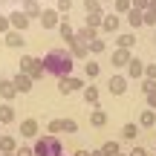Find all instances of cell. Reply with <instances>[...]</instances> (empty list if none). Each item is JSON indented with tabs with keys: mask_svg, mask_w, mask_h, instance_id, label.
Listing matches in <instances>:
<instances>
[{
	"mask_svg": "<svg viewBox=\"0 0 156 156\" xmlns=\"http://www.w3.org/2000/svg\"><path fill=\"white\" fill-rule=\"evenodd\" d=\"M156 23V15H151V12H145V26H153Z\"/></svg>",
	"mask_w": 156,
	"mask_h": 156,
	"instance_id": "41",
	"label": "cell"
},
{
	"mask_svg": "<svg viewBox=\"0 0 156 156\" xmlns=\"http://www.w3.org/2000/svg\"><path fill=\"white\" fill-rule=\"evenodd\" d=\"M0 156H3V153H0Z\"/></svg>",
	"mask_w": 156,
	"mask_h": 156,
	"instance_id": "51",
	"label": "cell"
},
{
	"mask_svg": "<svg viewBox=\"0 0 156 156\" xmlns=\"http://www.w3.org/2000/svg\"><path fill=\"white\" fill-rule=\"evenodd\" d=\"M95 38H98V35H95V29H87V26H84V29H78V32H75V41H84V44H93V41Z\"/></svg>",
	"mask_w": 156,
	"mask_h": 156,
	"instance_id": "22",
	"label": "cell"
},
{
	"mask_svg": "<svg viewBox=\"0 0 156 156\" xmlns=\"http://www.w3.org/2000/svg\"><path fill=\"white\" fill-rule=\"evenodd\" d=\"M153 41H156V35H153Z\"/></svg>",
	"mask_w": 156,
	"mask_h": 156,
	"instance_id": "49",
	"label": "cell"
},
{
	"mask_svg": "<svg viewBox=\"0 0 156 156\" xmlns=\"http://www.w3.org/2000/svg\"><path fill=\"white\" fill-rule=\"evenodd\" d=\"M3 41H6V46H12V49H17V46H23V32H6L3 35Z\"/></svg>",
	"mask_w": 156,
	"mask_h": 156,
	"instance_id": "17",
	"label": "cell"
},
{
	"mask_svg": "<svg viewBox=\"0 0 156 156\" xmlns=\"http://www.w3.org/2000/svg\"><path fill=\"white\" fill-rule=\"evenodd\" d=\"M130 9H133V0H116V15H119V17L127 15Z\"/></svg>",
	"mask_w": 156,
	"mask_h": 156,
	"instance_id": "28",
	"label": "cell"
},
{
	"mask_svg": "<svg viewBox=\"0 0 156 156\" xmlns=\"http://www.w3.org/2000/svg\"><path fill=\"white\" fill-rule=\"evenodd\" d=\"M58 32H61V38L67 41V44H73V41H75V29H73V23H69L67 15H61V26H58Z\"/></svg>",
	"mask_w": 156,
	"mask_h": 156,
	"instance_id": "10",
	"label": "cell"
},
{
	"mask_svg": "<svg viewBox=\"0 0 156 156\" xmlns=\"http://www.w3.org/2000/svg\"><path fill=\"white\" fill-rule=\"evenodd\" d=\"M17 67H20L23 75L32 78V81H35V78H44V75H46V69H44V58H35V55H23Z\"/></svg>",
	"mask_w": 156,
	"mask_h": 156,
	"instance_id": "2",
	"label": "cell"
},
{
	"mask_svg": "<svg viewBox=\"0 0 156 156\" xmlns=\"http://www.w3.org/2000/svg\"><path fill=\"white\" fill-rule=\"evenodd\" d=\"M130 156H147V151H145V147H136V151L130 153Z\"/></svg>",
	"mask_w": 156,
	"mask_h": 156,
	"instance_id": "43",
	"label": "cell"
},
{
	"mask_svg": "<svg viewBox=\"0 0 156 156\" xmlns=\"http://www.w3.org/2000/svg\"><path fill=\"white\" fill-rule=\"evenodd\" d=\"M142 93H145V95L156 93V81H151V78H145V81H142Z\"/></svg>",
	"mask_w": 156,
	"mask_h": 156,
	"instance_id": "35",
	"label": "cell"
},
{
	"mask_svg": "<svg viewBox=\"0 0 156 156\" xmlns=\"http://www.w3.org/2000/svg\"><path fill=\"white\" fill-rule=\"evenodd\" d=\"M0 127H3V124H0Z\"/></svg>",
	"mask_w": 156,
	"mask_h": 156,
	"instance_id": "50",
	"label": "cell"
},
{
	"mask_svg": "<svg viewBox=\"0 0 156 156\" xmlns=\"http://www.w3.org/2000/svg\"><path fill=\"white\" fill-rule=\"evenodd\" d=\"M15 3H26V0H15Z\"/></svg>",
	"mask_w": 156,
	"mask_h": 156,
	"instance_id": "47",
	"label": "cell"
},
{
	"mask_svg": "<svg viewBox=\"0 0 156 156\" xmlns=\"http://www.w3.org/2000/svg\"><path fill=\"white\" fill-rule=\"evenodd\" d=\"M15 95H17V90H15V84H12V78H0V98L12 101Z\"/></svg>",
	"mask_w": 156,
	"mask_h": 156,
	"instance_id": "11",
	"label": "cell"
},
{
	"mask_svg": "<svg viewBox=\"0 0 156 156\" xmlns=\"http://www.w3.org/2000/svg\"><path fill=\"white\" fill-rule=\"evenodd\" d=\"M147 110H156V93L147 95Z\"/></svg>",
	"mask_w": 156,
	"mask_h": 156,
	"instance_id": "42",
	"label": "cell"
},
{
	"mask_svg": "<svg viewBox=\"0 0 156 156\" xmlns=\"http://www.w3.org/2000/svg\"><path fill=\"white\" fill-rule=\"evenodd\" d=\"M104 46H107L104 41H101V38H95L93 44H90V55H101V52H104Z\"/></svg>",
	"mask_w": 156,
	"mask_h": 156,
	"instance_id": "31",
	"label": "cell"
},
{
	"mask_svg": "<svg viewBox=\"0 0 156 156\" xmlns=\"http://www.w3.org/2000/svg\"><path fill=\"white\" fill-rule=\"evenodd\" d=\"M12 84H15V90H17V93H29V90H32V78H29V75H23V73H17L15 78H12Z\"/></svg>",
	"mask_w": 156,
	"mask_h": 156,
	"instance_id": "12",
	"label": "cell"
},
{
	"mask_svg": "<svg viewBox=\"0 0 156 156\" xmlns=\"http://www.w3.org/2000/svg\"><path fill=\"white\" fill-rule=\"evenodd\" d=\"M101 29H104V32H119V15H116V12H113V15H104Z\"/></svg>",
	"mask_w": 156,
	"mask_h": 156,
	"instance_id": "23",
	"label": "cell"
},
{
	"mask_svg": "<svg viewBox=\"0 0 156 156\" xmlns=\"http://www.w3.org/2000/svg\"><path fill=\"white\" fill-rule=\"evenodd\" d=\"M12 32V23H9V15H0V35Z\"/></svg>",
	"mask_w": 156,
	"mask_h": 156,
	"instance_id": "36",
	"label": "cell"
},
{
	"mask_svg": "<svg viewBox=\"0 0 156 156\" xmlns=\"http://www.w3.org/2000/svg\"><path fill=\"white\" fill-rule=\"evenodd\" d=\"M124 17H127V23H130V26H133V29L145 26V12H139V9H130V12H127V15H124Z\"/></svg>",
	"mask_w": 156,
	"mask_h": 156,
	"instance_id": "15",
	"label": "cell"
},
{
	"mask_svg": "<svg viewBox=\"0 0 156 156\" xmlns=\"http://www.w3.org/2000/svg\"><path fill=\"white\" fill-rule=\"evenodd\" d=\"M41 26L44 29H58L61 26V12L58 9H44L41 12Z\"/></svg>",
	"mask_w": 156,
	"mask_h": 156,
	"instance_id": "5",
	"label": "cell"
},
{
	"mask_svg": "<svg viewBox=\"0 0 156 156\" xmlns=\"http://www.w3.org/2000/svg\"><path fill=\"white\" fill-rule=\"evenodd\" d=\"M147 12H151V15H156V0H151V6H147Z\"/></svg>",
	"mask_w": 156,
	"mask_h": 156,
	"instance_id": "44",
	"label": "cell"
},
{
	"mask_svg": "<svg viewBox=\"0 0 156 156\" xmlns=\"http://www.w3.org/2000/svg\"><path fill=\"white\" fill-rule=\"evenodd\" d=\"M69 55H73V61H90V46L84 41H73L69 44Z\"/></svg>",
	"mask_w": 156,
	"mask_h": 156,
	"instance_id": "7",
	"label": "cell"
},
{
	"mask_svg": "<svg viewBox=\"0 0 156 156\" xmlns=\"http://www.w3.org/2000/svg\"><path fill=\"white\" fill-rule=\"evenodd\" d=\"M44 69H46V75H55L61 81L73 73V55L64 49H52L49 55H44Z\"/></svg>",
	"mask_w": 156,
	"mask_h": 156,
	"instance_id": "1",
	"label": "cell"
},
{
	"mask_svg": "<svg viewBox=\"0 0 156 156\" xmlns=\"http://www.w3.org/2000/svg\"><path fill=\"white\" fill-rule=\"evenodd\" d=\"M75 90H84V81H81V78L67 75V78H61V81H58V93H61V95H73Z\"/></svg>",
	"mask_w": 156,
	"mask_h": 156,
	"instance_id": "4",
	"label": "cell"
},
{
	"mask_svg": "<svg viewBox=\"0 0 156 156\" xmlns=\"http://www.w3.org/2000/svg\"><path fill=\"white\" fill-rule=\"evenodd\" d=\"M101 23H104V12H95V15L84 17V26H87V29H98Z\"/></svg>",
	"mask_w": 156,
	"mask_h": 156,
	"instance_id": "20",
	"label": "cell"
},
{
	"mask_svg": "<svg viewBox=\"0 0 156 156\" xmlns=\"http://www.w3.org/2000/svg\"><path fill=\"white\" fill-rule=\"evenodd\" d=\"M84 98H87V104L98 107V90L95 87H84Z\"/></svg>",
	"mask_w": 156,
	"mask_h": 156,
	"instance_id": "27",
	"label": "cell"
},
{
	"mask_svg": "<svg viewBox=\"0 0 156 156\" xmlns=\"http://www.w3.org/2000/svg\"><path fill=\"white\" fill-rule=\"evenodd\" d=\"M110 61H113V67H127L130 61H133V55H130V49H113V55H110Z\"/></svg>",
	"mask_w": 156,
	"mask_h": 156,
	"instance_id": "9",
	"label": "cell"
},
{
	"mask_svg": "<svg viewBox=\"0 0 156 156\" xmlns=\"http://www.w3.org/2000/svg\"><path fill=\"white\" fill-rule=\"evenodd\" d=\"M98 61H93V58H90V61H84V73H87V78H98Z\"/></svg>",
	"mask_w": 156,
	"mask_h": 156,
	"instance_id": "25",
	"label": "cell"
},
{
	"mask_svg": "<svg viewBox=\"0 0 156 156\" xmlns=\"http://www.w3.org/2000/svg\"><path fill=\"white\" fill-rule=\"evenodd\" d=\"M107 90H110L113 95H124L127 93V75H110V81H107Z\"/></svg>",
	"mask_w": 156,
	"mask_h": 156,
	"instance_id": "6",
	"label": "cell"
},
{
	"mask_svg": "<svg viewBox=\"0 0 156 156\" xmlns=\"http://www.w3.org/2000/svg\"><path fill=\"white\" fill-rule=\"evenodd\" d=\"M145 67L147 64H142V58H133V61L127 64V78H142L145 75Z\"/></svg>",
	"mask_w": 156,
	"mask_h": 156,
	"instance_id": "13",
	"label": "cell"
},
{
	"mask_svg": "<svg viewBox=\"0 0 156 156\" xmlns=\"http://www.w3.org/2000/svg\"><path fill=\"white\" fill-rule=\"evenodd\" d=\"M119 156H127V153H119Z\"/></svg>",
	"mask_w": 156,
	"mask_h": 156,
	"instance_id": "48",
	"label": "cell"
},
{
	"mask_svg": "<svg viewBox=\"0 0 156 156\" xmlns=\"http://www.w3.org/2000/svg\"><path fill=\"white\" fill-rule=\"evenodd\" d=\"M3 156H17V153H3Z\"/></svg>",
	"mask_w": 156,
	"mask_h": 156,
	"instance_id": "46",
	"label": "cell"
},
{
	"mask_svg": "<svg viewBox=\"0 0 156 156\" xmlns=\"http://www.w3.org/2000/svg\"><path fill=\"white\" fill-rule=\"evenodd\" d=\"M147 6H151V0H133V9L139 12H147Z\"/></svg>",
	"mask_w": 156,
	"mask_h": 156,
	"instance_id": "39",
	"label": "cell"
},
{
	"mask_svg": "<svg viewBox=\"0 0 156 156\" xmlns=\"http://www.w3.org/2000/svg\"><path fill=\"white\" fill-rule=\"evenodd\" d=\"M58 12H61V15H67L69 9H73V0H58V6H55Z\"/></svg>",
	"mask_w": 156,
	"mask_h": 156,
	"instance_id": "37",
	"label": "cell"
},
{
	"mask_svg": "<svg viewBox=\"0 0 156 156\" xmlns=\"http://www.w3.org/2000/svg\"><path fill=\"white\" fill-rule=\"evenodd\" d=\"M15 151H17L15 136H0V153H15Z\"/></svg>",
	"mask_w": 156,
	"mask_h": 156,
	"instance_id": "19",
	"label": "cell"
},
{
	"mask_svg": "<svg viewBox=\"0 0 156 156\" xmlns=\"http://www.w3.org/2000/svg\"><path fill=\"white\" fill-rule=\"evenodd\" d=\"M9 23H12L15 32H26V29H29V17L23 15V12H12V15H9Z\"/></svg>",
	"mask_w": 156,
	"mask_h": 156,
	"instance_id": "8",
	"label": "cell"
},
{
	"mask_svg": "<svg viewBox=\"0 0 156 156\" xmlns=\"http://www.w3.org/2000/svg\"><path fill=\"white\" fill-rule=\"evenodd\" d=\"M41 12H44V9L38 6V0H26V3H23V15H26L29 20H35V17L41 20Z\"/></svg>",
	"mask_w": 156,
	"mask_h": 156,
	"instance_id": "14",
	"label": "cell"
},
{
	"mask_svg": "<svg viewBox=\"0 0 156 156\" xmlns=\"http://www.w3.org/2000/svg\"><path fill=\"white\" fill-rule=\"evenodd\" d=\"M49 133H64V119H49Z\"/></svg>",
	"mask_w": 156,
	"mask_h": 156,
	"instance_id": "33",
	"label": "cell"
},
{
	"mask_svg": "<svg viewBox=\"0 0 156 156\" xmlns=\"http://www.w3.org/2000/svg\"><path fill=\"white\" fill-rule=\"evenodd\" d=\"M153 124H156V113L153 110H145L142 119H139V127H153Z\"/></svg>",
	"mask_w": 156,
	"mask_h": 156,
	"instance_id": "26",
	"label": "cell"
},
{
	"mask_svg": "<svg viewBox=\"0 0 156 156\" xmlns=\"http://www.w3.org/2000/svg\"><path fill=\"white\" fill-rule=\"evenodd\" d=\"M139 124H124V127H122V136H124V139H136V136H139Z\"/></svg>",
	"mask_w": 156,
	"mask_h": 156,
	"instance_id": "29",
	"label": "cell"
},
{
	"mask_svg": "<svg viewBox=\"0 0 156 156\" xmlns=\"http://www.w3.org/2000/svg\"><path fill=\"white\" fill-rule=\"evenodd\" d=\"M84 9H87V15H95V12H101V0H84Z\"/></svg>",
	"mask_w": 156,
	"mask_h": 156,
	"instance_id": "32",
	"label": "cell"
},
{
	"mask_svg": "<svg viewBox=\"0 0 156 156\" xmlns=\"http://www.w3.org/2000/svg\"><path fill=\"white\" fill-rule=\"evenodd\" d=\"M90 124H93V127H104V124H107V113L98 110V107H93V113H90Z\"/></svg>",
	"mask_w": 156,
	"mask_h": 156,
	"instance_id": "18",
	"label": "cell"
},
{
	"mask_svg": "<svg viewBox=\"0 0 156 156\" xmlns=\"http://www.w3.org/2000/svg\"><path fill=\"white\" fill-rule=\"evenodd\" d=\"M32 151L35 156H61V142H58V136H41Z\"/></svg>",
	"mask_w": 156,
	"mask_h": 156,
	"instance_id": "3",
	"label": "cell"
},
{
	"mask_svg": "<svg viewBox=\"0 0 156 156\" xmlns=\"http://www.w3.org/2000/svg\"><path fill=\"white\" fill-rule=\"evenodd\" d=\"M75 156H93V151H78Z\"/></svg>",
	"mask_w": 156,
	"mask_h": 156,
	"instance_id": "45",
	"label": "cell"
},
{
	"mask_svg": "<svg viewBox=\"0 0 156 156\" xmlns=\"http://www.w3.org/2000/svg\"><path fill=\"white\" fill-rule=\"evenodd\" d=\"M15 122V110L12 104H0V124H12Z\"/></svg>",
	"mask_w": 156,
	"mask_h": 156,
	"instance_id": "24",
	"label": "cell"
},
{
	"mask_svg": "<svg viewBox=\"0 0 156 156\" xmlns=\"http://www.w3.org/2000/svg\"><path fill=\"white\" fill-rule=\"evenodd\" d=\"M17 130H20V136H38V122L35 119H23Z\"/></svg>",
	"mask_w": 156,
	"mask_h": 156,
	"instance_id": "16",
	"label": "cell"
},
{
	"mask_svg": "<svg viewBox=\"0 0 156 156\" xmlns=\"http://www.w3.org/2000/svg\"><path fill=\"white\" fill-rule=\"evenodd\" d=\"M136 46V35L133 32H122L119 35V49H133Z\"/></svg>",
	"mask_w": 156,
	"mask_h": 156,
	"instance_id": "21",
	"label": "cell"
},
{
	"mask_svg": "<svg viewBox=\"0 0 156 156\" xmlns=\"http://www.w3.org/2000/svg\"><path fill=\"white\" fill-rule=\"evenodd\" d=\"M101 153H104V156H119V153H122V151H119V142H104Z\"/></svg>",
	"mask_w": 156,
	"mask_h": 156,
	"instance_id": "30",
	"label": "cell"
},
{
	"mask_svg": "<svg viewBox=\"0 0 156 156\" xmlns=\"http://www.w3.org/2000/svg\"><path fill=\"white\" fill-rule=\"evenodd\" d=\"M145 78L156 81V64H147V67H145Z\"/></svg>",
	"mask_w": 156,
	"mask_h": 156,
	"instance_id": "38",
	"label": "cell"
},
{
	"mask_svg": "<svg viewBox=\"0 0 156 156\" xmlns=\"http://www.w3.org/2000/svg\"><path fill=\"white\" fill-rule=\"evenodd\" d=\"M15 153H17V156H35V151H32V147H17Z\"/></svg>",
	"mask_w": 156,
	"mask_h": 156,
	"instance_id": "40",
	"label": "cell"
},
{
	"mask_svg": "<svg viewBox=\"0 0 156 156\" xmlns=\"http://www.w3.org/2000/svg\"><path fill=\"white\" fill-rule=\"evenodd\" d=\"M64 133H78V122L75 119H64Z\"/></svg>",
	"mask_w": 156,
	"mask_h": 156,
	"instance_id": "34",
	"label": "cell"
}]
</instances>
